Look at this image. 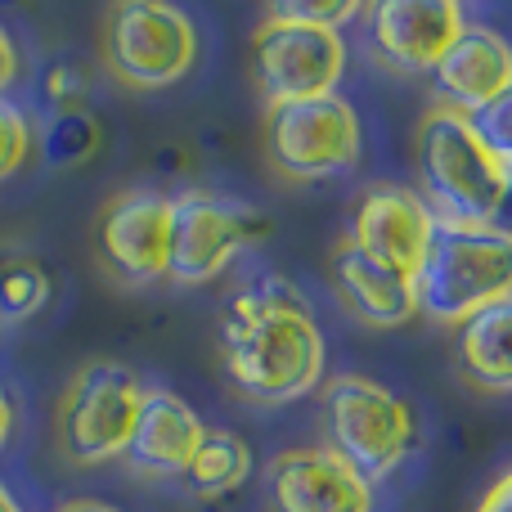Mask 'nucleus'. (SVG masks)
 <instances>
[{
	"label": "nucleus",
	"instance_id": "16",
	"mask_svg": "<svg viewBox=\"0 0 512 512\" xmlns=\"http://www.w3.org/2000/svg\"><path fill=\"white\" fill-rule=\"evenodd\" d=\"M333 288H337V301L369 328H400L423 315L414 279H400V274L373 265L346 239L333 252Z\"/></svg>",
	"mask_w": 512,
	"mask_h": 512
},
{
	"label": "nucleus",
	"instance_id": "27",
	"mask_svg": "<svg viewBox=\"0 0 512 512\" xmlns=\"http://www.w3.org/2000/svg\"><path fill=\"white\" fill-rule=\"evenodd\" d=\"M9 436H14V400H9V391L0 387V454H5Z\"/></svg>",
	"mask_w": 512,
	"mask_h": 512
},
{
	"label": "nucleus",
	"instance_id": "11",
	"mask_svg": "<svg viewBox=\"0 0 512 512\" xmlns=\"http://www.w3.org/2000/svg\"><path fill=\"white\" fill-rule=\"evenodd\" d=\"M436 230H441V221L414 185H373L360 194L351 212V230L342 239L382 270L400 274V279H418Z\"/></svg>",
	"mask_w": 512,
	"mask_h": 512
},
{
	"label": "nucleus",
	"instance_id": "30",
	"mask_svg": "<svg viewBox=\"0 0 512 512\" xmlns=\"http://www.w3.org/2000/svg\"><path fill=\"white\" fill-rule=\"evenodd\" d=\"M504 176H508V203H512V162H504Z\"/></svg>",
	"mask_w": 512,
	"mask_h": 512
},
{
	"label": "nucleus",
	"instance_id": "9",
	"mask_svg": "<svg viewBox=\"0 0 512 512\" xmlns=\"http://www.w3.org/2000/svg\"><path fill=\"white\" fill-rule=\"evenodd\" d=\"M265 239V216L239 198L212 189H185L171 198V283L198 288L239 261Z\"/></svg>",
	"mask_w": 512,
	"mask_h": 512
},
{
	"label": "nucleus",
	"instance_id": "1",
	"mask_svg": "<svg viewBox=\"0 0 512 512\" xmlns=\"http://www.w3.org/2000/svg\"><path fill=\"white\" fill-rule=\"evenodd\" d=\"M328 346L306 297L288 279H261L221 315L225 378L252 405H292L319 391Z\"/></svg>",
	"mask_w": 512,
	"mask_h": 512
},
{
	"label": "nucleus",
	"instance_id": "5",
	"mask_svg": "<svg viewBox=\"0 0 512 512\" xmlns=\"http://www.w3.org/2000/svg\"><path fill=\"white\" fill-rule=\"evenodd\" d=\"M324 432L328 450H337L364 481H387L418 445V418L378 378L337 373L324 382Z\"/></svg>",
	"mask_w": 512,
	"mask_h": 512
},
{
	"label": "nucleus",
	"instance_id": "19",
	"mask_svg": "<svg viewBox=\"0 0 512 512\" xmlns=\"http://www.w3.org/2000/svg\"><path fill=\"white\" fill-rule=\"evenodd\" d=\"M50 270L32 252H0V324H27L50 306Z\"/></svg>",
	"mask_w": 512,
	"mask_h": 512
},
{
	"label": "nucleus",
	"instance_id": "17",
	"mask_svg": "<svg viewBox=\"0 0 512 512\" xmlns=\"http://www.w3.org/2000/svg\"><path fill=\"white\" fill-rule=\"evenodd\" d=\"M459 373L486 396H512V297L454 328Z\"/></svg>",
	"mask_w": 512,
	"mask_h": 512
},
{
	"label": "nucleus",
	"instance_id": "23",
	"mask_svg": "<svg viewBox=\"0 0 512 512\" xmlns=\"http://www.w3.org/2000/svg\"><path fill=\"white\" fill-rule=\"evenodd\" d=\"M270 18H288V23H310V27H333L342 32L346 23L364 18L360 0H279V5L265 9Z\"/></svg>",
	"mask_w": 512,
	"mask_h": 512
},
{
	"label": "nucleus",
	"instance_id": "12",
	"mask_svg": "<svg viewBox=\"0 0 512 512\" xmlns=\"http://www.w3.org/2000/svg\"><path fill=\"white\" fill-rule=\"evenodd\" d=\"M364 27L378 63L409 77V72H436V63L468 27V14L459 0H378L364 5Z\"/></svg>",
	"mask_w": 512,
	"mask_h": 512
},
{
	"label": "nucleus",
	"instance_id": "26",
	"mask_svg": "<svg viewBox=\"0 0 512 512\" xmlns=\"http://www.w3.org/2000/svg\"><path fill=\"white\" fill-rule=\"evenodd\" d=\"M477 512H512V468L499 472V477L490 481V490L481 495Z\"/></svg>",
	"mask_w": 512,
	"mask_h": 512
},
{
	"label": "nucleus",
	"instance_id": "4",
	"mask_svg": "<svg viewBox=\"0 0 512 512\" xmlns=\"http://www.w3.org/2000/svg\"><path fill=\"white\" fill-rule=\"evenodd\" d=\"M99 63L126 90H167L198 63V27L167 0H117L99 23Z\"/></svg>",
	"mask_w": 512,
	"mask_h": 512
},
{
	"label": "nucleus",
	"instance_id": "8",
	"mask_svg": "<svg viewBox=\"0 0 512 512\" xmlns=\"http://www.w3.org/2000/svg\"><path fill=\"white\" fill-rule=\"evenodd\" d=\"M346 36L333 27H310V23H288V18L265 14L252 32L248 50V72L252 86L270 108L279 104H301V99H324L337 95L346 77Z\"/></svg>",
	"mask_w": 512,
	"mask_h": 512
},
{
	"label": "nucleus",
	"instance_id": "20",
	"mask_svg": "<svg viewBox=\"0 0 512 512\" xmlns=\"http://www.w3.org/2000/svg\"><path fill=\"white\" fill-rule=\"evenodd\" d=\"M99 149V122L90 108L63 117H45L41 131V153L50 167H81L86 158H95Z\"/></svg>",
	"mask_w": 512,
	"mask_h": 512
},
{
	"label": "nucleus",
	"instance_id": "28",
	"mask_svg": "<svg viewBox=\"0 0 512 512\" xmlns=\"http://www.w3.org/2000/svg\"><path fill=\"white\" fill-rule=\"evenodd\" d=\"M59 512H122V508H113V504H104V499H68Z\"/></svg>",
	"mask_w": 512,
	"mask_h": 512
},
{
	"label": "nucleus",
	"instance_id": "15",
	"mask_svg": "<svg viewBox=\"0 0 512 512\" xmlns=\"http://www.w3.org/2000/svg\"><path fill=\"white\" fill-rule=\"evenodd\" d=\"M436 81V104L459 108V113H481L486 104H495L499 95L512 86V45L508 36H499L486 23H468L463 36L450 45L441 63L432 72Z\"/></svg>",
	"mask_w": 512,
	"mask_h": 512
},
{
	"label": "nucleus",
	"instance_id": "18",
	"mask_svg": "<svg viewBox=\"0 0 512 512\" xmlns=\"http://www.w3.org/2000/svg\"><path fill=\"white\" fill-rule=\"evenodd\" d=\"M248 477H252V445L234 432L207 427L203 450L194 454V463L185 472V486L203 499H221L230 490H239Z\"/></svg>",
	"mask_w": 512,
	"mask_h": 512
},
{
	"label": "nucleus",
	"instance_id": "7",
	"mask_svg": "<svg viewBox=\"0 0 512 512\" xmlns=\"http://www.w3.org/2000/svg\"><path fill=\"white\" fill-rule=\"evenodd\" d=\"M364 126L346 95L301 99L265 113V158L283 180L315 185L360 167Z\"/></svg>",
	"mask_w": 512,
	"mask_h": 512
},
{
	"label": "nucleus",
	"instance_id": "14",
	"mask_svg": "<svg viewBox=\"0 0 512 512\" xmlns=\"http://www.w3.org/2000/svg\"><path fill=\"white\" fill-rule=\"evenodd\" d=\"M203 441L207 423L198 418V409H189L167 387H144L140 418L126 445V468L140 477H185Z\"/></svg>",
	"mask_w": 512,
	"mask_h": 512
},
{
	"label": "nucleus",
	"instance_id": "29",
	"mask_svg": "<svg viewBox=\"0 0 512 512\" xmlns=\"http://www.w3.org/2000/svg\"><path fill=\"white\" fill-rule=\"evenodd\" d=\"M0 512H23V504L14 499V490H9L5 481H0Z\"/></svg>",
	"mask_w": 512,
	"mask_h": 512
},
{
	"label": "nucleus",
	"instance_id": "6",
	"mask_svg": "<svg viewBox=\"0 0 512 512\" xmlns=\"http://www.w3.org/2000/svg\"><path fill=\"white\" fill-rule=\"evenodd\" d=\"M144 405V382L122 360H90L68 378L54 409L59 454L77 468H104L126 459L135 418Z\"/></svg>",
	"mask_w": 512,
	"mask_h": 512
},
{
	"label": "nucleus",
	"instance_id": "10",
	"mask_svg": "<svg viewBox=\"0 0 512 512\" xmlns=\"http://www.w3.org/2000/svg\"><path fill=\"white\" fill-rule=\"evenodd\" d=\"M95 256L117 283H162L171 274V194L122 189L95 216Z\"/></svg>",
	"mask_w": 512,
	"mask_h": 512
},
{
	"label": "nucleus",
	"instance_id": "21",
	"mask_svg": "<svg viewBox=\"0 0 512 512\" xmlns=\"http://www.w3.org/2000/svg\"><path fill=\"white\" fill-rule=\"evenodd\" d=\"M32 149H36V126L27 117V108L14 104L9 95H0V185L27 167Z\"/></svg>",
	"mask_w": 512,
	"mask_h": 512
},
{
	"label": "nucleus",
	"instance_id": "24",
	"mask_svg": "<svg viewBox=\"0 0 512 512\" xmlns=\"http://www.w3.org/2000/svg\"><path fill=\"white\" fill-rule=\"evenodd\" d=\"M472 126H477V135L486 140V149L495 153L499 162H512V86L495 99V104L472 113Z\"/></svg>",
	"mask_w": 512,
	"mask_h": 512
},
{
	"label": "nucleus",
	"instance_id": "2",
	"mask_svg": "<svg viewBox=\"0 0 512 512\" xmlns=\"http://www.w3.org/2000/svg\"><path fill=\"white\" fill-rule=\"evenodd\" d=\"M418 194L450 230H490L508 207L504 162L486 149L468 113L432 104L414 131Z\"/></svg>",
	"mask_w": 512,
	"mask_h": 512
},
{
	"label": "nucleus",
	"instance_id": "25",
	"mask_svg": "<svg viewBox=\"0 0 512 512\" xmlns=\"http://www.w3.org/2000/svg\"><path fill=\"white\" fill-rule=\"evenodd\" d=\"M18 68H23V59H18V45H14V36H9V27L0 23V95H5V90L18 81Z\"/></svg>",
	"mask_w": 512,
	"mask_h": 512
},
{
	"label": "nucleus",
	"instance_id": "22",
	"mask_svg": "<svg viewBox=\"0 0 512 512\" xmlns=\"http://www.w3.org/2000/svg\"><path fill=\"white\" fill-rule=\"evenodd\" d=\"M36 95H41L45 113L50 117H63V113H81L86 108V95H90V81L81 68L72 63H50L36 81Z\"/></svg>",
	"mask_w": 512,
	"mask_h": 512
},
{
	"label": "nucleus",
	"instance_id": "13",
	"mask_svg": "<svg viewBox=\"0 0 512 512\" xmlns=\"http://www.w3.org/2000/svg\"><path fill=\"white\" fill-rule=\"evenodd\" d=\"M373 481L328 445L283 450L265 468V508L270 512H373Z\"/></svg>",
	"mask_w": 512,
	"mask_h": 512
},
{
	"label": "nucleus",
	"instance_id": "3",
	"mask_svg": "<svg viewBox=\"0 0 512 512\" xmlns=\"http://www.w3.org/2000/svg\"><path fill=\"white\" fill-rule=\"evenodd\" d=\"M418 310L432 324L459 328L463 319L512 297V230H450L441 225L414 279Z\"/></svg>",
	"mask_w": 512,
	"mask_h": 512
}]
</instances>
